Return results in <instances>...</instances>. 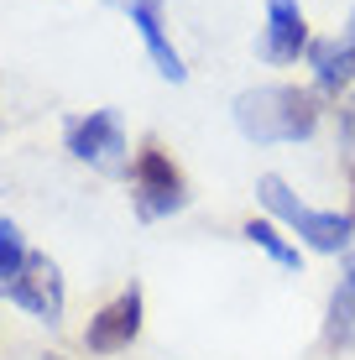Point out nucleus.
<instances>
[{"instance_id": "nucleus-1", "label": "nucleus", "mask_w": 355, "mask_h": 360, "mask_svg": "<svg viewBox=\"0 0 355 360\" xmlns=\"http://www.w3.org/2000/svg\"><path fill=\"white\" fill-rule=\"evenodd\" d=\"M235 126L246 141L272 146V141H309L319 131V99L298 84H266L246 89L235 99Z\"/></svg>"}, {"instance_id": "nucleus-2", "label": "nucleus", "mask_w": 355, "mask_h": 360, "mask_svg": "<svg viewBox=\"0 0 355 360\" xmlns=\"http://www.w3.org/2000/svg\"><path fill=\"white\" fill-rule=\"evenodd\" d=\"M256 198L266 204V214H277L283 225L298 235L309 251H345L350 245V235H355V214H335V209H309L298 193L288 188L277 172H262L256 178Z\"/></svg>"}, {"instance_id": "nucleus-3", "label": "nucleus", "mask_w": 355, "mask_h": 360, "mask_svg": "<svg viewBox=\"0 0 355 360\" xmlns=\"http://www.w3.org/2000/svg\"><path fill=\"white\" fill-rule=\"evenodd\" d=\"M131 198H136V214L141 219H162V214H178L188 204V183H183L178 162L162 152L157 141H141L136 162H131Z\"/></svg>"}, {"instance_id": "nucleus-4", "label": "nucleus", "mask_w": 355, "mask_h": 360, "mask_svg": "<svg viewBox=\"0 0 355 360\" xmlns=\"http://www.w3.org/2000/svg\"><path fill=\"white\" fill-rule=\"evenodd\" d=\"M63 146L79 162H89L94 172H126V157H131V146H126V126H120V115L115 110H89V115H79V120H68L63 126Z\"/></svg>"}, {"instance_id": "nucleus-5", "label": "nucleus", "mask_w": 355, "mask_h": 360, "mask_svg": "<svg viewBox=\"0 0 355 360\" xmlns=\"http://www.w3.org/2000/svg\"><path fill=\"white\" fill-rule=\"evenodd\" d=\"M0 292H6L16 308H27L32 319H42V324H63V271H58L53 256L32 251L16 277L0 282Z\"/></svg>"}, {"instance_id": "nucleus-6", "label": "nucleus", "mask_w": 355, "mask_h": 360, "mask_svg": "<svg viewBox=\"0 0 355 360\" xmlns=\"http://www.w3.org/2000/svg\"><path fill=\"white\" fill-rule=\"evenodd\" d=\"M141 334V288L131 282L126 292H115L100 314L89 319V329H84V345H89L94 355H115V350H131Z\"/></svg>"}, {"instance_id": "nucleus-7", "label": "nucleus", "mask_w": 355, "mask_h": 360, "mask_svg": "<svg viewBox=\"0 0 355 360\" xmlns=\"http://www.w3.org/2000/svg\"><path fill=\"white\" fill-rule=\"evenodd\" d=\"M309 16L298 0H266V37H262V58L266 63H298L309 53Z\"/></svg>"}, {"instance_id": "nucleus-8", "label": "nucleus", "mask_w": 355, "mask_h": 360, "mask_svg": "<svg viewBox=\"0 0 355 360\" xmlns=\"http://www.w3.org/2000/svg\"><path fill=\"white\" fill-rule=\"evenodd\" d=\"M110 6L131 11V27L141 32V42H146V53H152V63H157V73H162V79H173V84H183V79H188V68H183L178 47L167 42L162 0H110Z\"/></svg>"}, {"instance_id": "nucleus-9", "label": "nucleus", "mask_w": 355, "mask_h": 360, "mask_svg": "<svg viewBox=\"0 0 355 360\" xmlns=\"http://www.w3.org/2000/svg\"><path fill=\"white\" fill-rule=\"evenodd\" d=\"M303 58L314 63V79H319L324 94H340V89H350V84H355V53L340 42V37H335V42H329V37H314Z\"/></svg>"}, {"instance_id": "nucleus-10", "label": "nucleus", "mask_w": 355, "mask_h": 360, "mask_svg": "<svg viewBox=\"0 0 355 360\" xmlns=\"http://www.w3.org/2000/svg\"><path fill=\"white\" fill-rule=\"evenodd\" d=\"M324 345H329V350H350V345H355V262L345 266L340 288L329 292V314H324Z\"/></svg>"}, {"instance_id": "nucleus-11", "label": "nucleus", "mask_w": 355, "mask_h": 360, "mask_svg": "<svg viewBox=\"0 0 355 360\" xmlns=\"http://www.w3.org/2000/svg\"><path fill=\"white\" fill-rule=\"evenodd\" d=\"M246 240H251V245H262V251L272 256L277 266H292V271H298V262H303L298 245H288V240H283V230H277L272 219H246Z\"/></svg>"}, {"instance_id": "nucleus-12", "label": "nucleus", "mask_w": 355, "mask_h": 360, "mask_svg": "<svg viewBox=\"0 0 355 360\" xmlns=\"http://www.w3.org/2000/svg\"><path fill=\"white\" fill-rule=\"evenodd\" d=\"M27 235H21L16 219H0V282H11L21 271V262H27Z\"/></svg>"}, {"instance_id": "nucleus-13", "label": "nucleus", "mask_w": 355, "mask_h": 360, "mask_svg": "<svg viewBox=\"0 0 355 360\" xmlns=\"http://www.w3.org/2000/svg\"><path fill=\"white\" fill-rule=\"evenodd\" d=\"M340 42H345L350 53H355V11H350V21H345V37H340Z\"/></svg>"}, {"instance_id": "nucleus-14", "label": "nucleus", "mask_w": 355, "mask_h": 360, "mask_svg": "<svg viewBox=\"0 0 355 360\" xmlns=\"http://www.w3.org/2000/svg\"><path fill=\"white\" fill-rule=\"evenodd\" d=\"M350 193H355V162H350ZM350 214H355V209H350Z\"/></svg>"}]
</instances>
